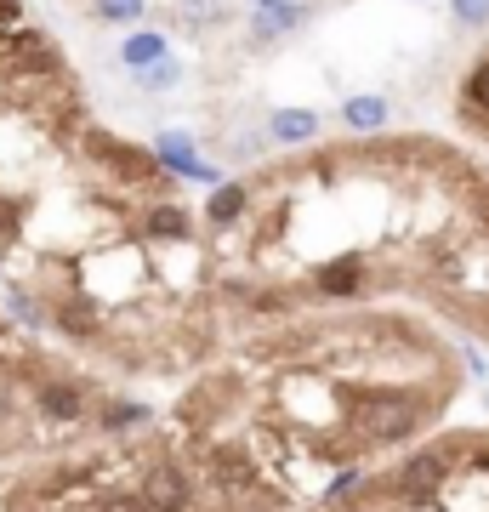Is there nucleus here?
<instances>
[{
	"mask_svg": "<svg viewBox=\"0 0 489 512\" xmlns=\"http://www.w3.org/2000/svg\"><path fill=\"white\" fill-rule=\"evenodd\" d=\"M416 421H421V404L399 399V393H364L353 404V433L364 444H399L416 433Z\"/></svg>",
	"mask_w": 489,
	"mask_h": 512,
	"instance_id": "nucleus-1",
	"label": "nucleus"
},
{
	"mask_svg": "<svg viewBox=\"0 0 489 512\" xmlns=\"http://www.w3.org/2000/svg\"><path fill=\"white\" fill-rule=\"evenodd\" d=\"M143 501L154 512H188L194 507V484H188V473H182L177 461H154L143 478Z\"/></svg>",
	"mask_w": 489,
	"mask_h": 512,
	"instance_id": "nucleus-2",
	"label": "nucleus"
},
{
	"mask_svg": "<svg viewBox=\"0 0 489 512\" xmlns=\"http://www.w3.org/2000/svg\"><path fill=\"white\" fill-rule=\"evenodd\" d=\"M86 154L97 165H109L114 177H148V171L160 165L148 148H131V143H120V137H109V131H86Z\"/></svg>",
	"mask_w": 489,
	"mask_h": 512,
	"instance_id": "nucleus-3",
	"label": "nucleus"
},
{
	"mask_svg": "<svg viewBox=\"0 0 489 512\" xmlns=\"http://www.w3.org/2000/svg\"><path fill=\"white\" fill-rule=\"evenodd\" d=\"M444 478H450V456H444V450H421V456L404 461L399 490L410 495V501H427V495L444 490Z\"/></svg>",
	"mask_w": 489,
	"mask_h": 512,
	"instance_id": "nucleus-4",
	"label": "nucleus"
},
{
	"mask_svg": "<svg viewBox=\"0 0 489 512\" xmlns=\"http://www.w3.org/2000/svg\"><path fill=\"white\" fill-rule=\"evenodd\" d=\"M205 467H211V478H217L222 490H251L256 484V461L245 456V444H211Z\"/></svg>",
	"mask_w": 489,
	"mask_h": 512,
	"instance_id": "nucleus-5",
	"label": "nucleus"
},
{
	"mask_svg": "<svg viewBox=\"0 0 489 512\" xmlns=\"http://www.w3.org/2000/svg\"><path fill=\"white\" fill-rule=\"evenodd\" d=\"M154 160H160V165H171V171H182V177H200V183H217V171L194 160V148L182 143V137H160V143H154Z\"/></svg>",
	"mask_w": 489,
	"mask_h": 512,
	"instance_id": "nucleus-6",
	"label": "nucleus"
},
{
	"mask_svg": "<svg viewBox=\"0 0 489 512\" xmlns=\"http://www.w3.org/2000/svg\"><path fill=\"white\" fill-rule=\"evenodd\" d=\"M57 57H52V46L35 35V29H18V40H12V69H52Z\"/></svg>",
	"mask_w": 489,
	"mask_h": 512,
	"instance_id": "nucleus-7",
	"label": "nucleus"
},
{
	"mask_svg": "<svg viewBox=\"0 0 489 512\" xmlns=\"http://www.w3.org/2000/svg\"><path fill=\"white\" fill-rule=\"evenodd\" d=\"M40 410H46V416L74 421L80 410H86V399H80V387H69V382H46V387H40Z\"/></svg>",
	"mask_w": 489,
	"mask_h": 512,
	"instance_id": "nucleus-8",
	"label": "nucleus"
},
{
	"mask_svg": "<svg viewBox=\"0 0 489 512\" xmlns=\"http://www.w3.org/2000/svg\"><path fill=\"white\" fill-rule=\"evenodd\" d=\"M313 131H319V120H313L308 109H279L273 114V137H279V143H308Z\"/></svg>",
	"mask_w": 489,
	"mask_h": 512,
	"instance_id": "nucleus-9",
	"label": "nucleus"
},
{
	"mask_svg": "<svg viewBox=\"0 0 489 512\" xmlns=\"http://www.w3.org/2000/svg\"><path fill=\"white\" fill-rule=\"evenodd\" d=\"M342 120L353 131H376L381 120H387V103H381V97H353V103L342 109Z\"/></svg>",
	"mask_w": 489,
	"mask_h": 512,
	"instance_id": "nucleus-10",
	"label": "nucleus"
},
{
	"mask_svg": "<svg viewBox=\"0 0 489 512\" xmlns=\"http://www.w3.org/2000/svg\"><path fill=\"white\" fill-rule=\"evenodd\" d=\"M148 234L182 239V234H188V211H182V205H154V211H148Z\"/></svg>",
	"mask_w": 489,
	"mask_h": 512,
	"instance_id": "nucleus-11",
	"label": "nucleus"
},
{
	"mask_svg": "<svg viewBox=\"0 0 489 512\" xmlns=\"http://www.w3.org/2000/svg\"><path fill=\"white\" fill-rule=\"evenodd\" d=\"M319 291H325V296H353V291H359V262L347 256V262L325 268V274H319Z\"/></svg>",
	"mask_w": 489,
	"mask_h": 512,
	"instance_id": "nucleus-12",
	"label": "nucleus"
},
{
	"mask_svg": "<svg viewBox=\"0 0 489 512\" xmlns=\"http://www.w3.org/2000/svg\"><path fill=\"white\" fill-rule=\"evenodd\" d=\"M57 325L69 330V336H97V308L91 302H63L57 308Z\"/></svg>",
	"mask_w": 489,
	"mask_h": 512,
	"instance_id": "nucleus-13",
	"label": "nucleus"
},
{
	"mask_svg": "<svg viewBox=\"0 0 489 512\" xmlns=\"http://www.w3.org/2000/svg\"><path fill=\"white\" fill-rule=\"evenodd\" d=\"M126 63L131 69H154V63H165V40L160 35H131L126 40Z\"/></svg>",
	"mask_w": 489,
	"mask_h": 512,
	"instance_id": "nucleus-14",
	"label": "nucleus"
},
{
	"mask_svg": "<svg viewBox=\"0 0 489 512\" xmlns=\"http://www.w3.org/2000/svg\"><path fill=\"white\" fill-rule=\"evenodd\" d=\"M177 18H188V23H228V6H222V0H177Z\"/></svg>",
	"mask_w": 489,
	"mask_h": 512,
	"instance_id": "nucleus-15",
	"label": "nucleus"
},
{
	"mask_svg": "<svg viewBox=\"0 0 489 512\" xmlns=\"http://www.w3.org/2000/svg\"><path fill=\"white\" fill-rule=\"evenodd\" d=\"M239 211H245V188H239V183L217 188V200H211V222H234Z\"/></svg>",
	"mask_w": 489,
	"mask_h": 512,
	"instance_id": "nucleus-16",
	"label": "nucleus"
},
{
	"mask_svg": "<svg viewBox=\"0 0 489 512\" xmlns=\"http://www.w3.org/2000/svg\"><path fill=\"white\" fill-rule=\"evenodd\" d=\"M97 512H154V507L143 501V490H114V495H103Z\"/></svg>",
	"mask_w": 489,
	"mask_h": 512,
	"instance_id": "nucleus-17",
	"label": "nucleus"
},
{
	"mask_svg": "<svg viewBox=\"0 0 489 512\" xmlns=\"http://www.w3.org/2000/svg\"><path fill=\"white\" fill-rule=\"evenodd\" d=\"M467 103L472 109H489V63H478V69L467 74Z\"/></svg>",
	"mask_w": 489,
	"mask_h": 512,
	"instance_id": "nucleus-18",
	"label": "nucleus"
},
{
	"mask_svg": "<svg viewBox=\"0 0 489 512\" xmlns=\"http://www.w3.org/2000/svg\"><path fill=\"white\" fill-rule=\"evenodd\" d=\"M137 86H148V92L177 86V63H154V69H143V74H137Z\"/></svg>",
	"mask_w": 489,
	"mask_h": 512,
	"instance_id": "nucleus-19",
	"label": "nucleus"
},
{
	"mask_svg": "<svg viewBox=\"0 0 489 512\" xmlns=\"http://www.w3.org/2000/svg\"><path fill=\"white\" fill-rule=\"evenodd\" d=\"M97 12H103V18H114V23H131L137 12H143V0H97Z\"/></svg>",
	"mask_w": 489,
	"mask_h": 512,
	"instance_id": "nucleus-20",
	"label": "nucleus"
},
{
	"mask_svg": "<svg viewBox=\"0 0 489 512\" xmlns=\"http://www.w3.org/2000/svg\"><path fill=\"white\" fill-rule=\"evenodd\" d=\"M137 421H143L137 404H109V410H103V427H137Z\"/></svg>",
	"mask_w": 489,
	"mask_h": 512,
	"instance_id": "nucleus-21",
	"label": "nucleus"
},
{
	"mask_svg": "<svg viewBox=\"0 0 489 512\" xmlns=\"http://www.w3.org/2000/svg\"><path fill=\"white\" fill-rule=\"evenodd\" d=\"M455 18L461 23H489V0H455Z\"/></svg>",
	"mask_w": 489,
	"mask_h": 512,
	"instance_id": "nucleus-22",
	"label": "nucleus"
},
{
	"mask_svg": "<svg viewBox=\"0 0 489 512\" xmlns=\"http://www.w3.org/2000/svg\"><path fill=\"white\" fill-rule=\"evenodd\" d=\"M256 6H262V12H273V6H285V0H256Z\"/></svg>",
	"mask_w": 489,
	"mask_h": 512,
	"instance_id": "nucleus-23",
	"label": "nucleus"
}]
</instances>
